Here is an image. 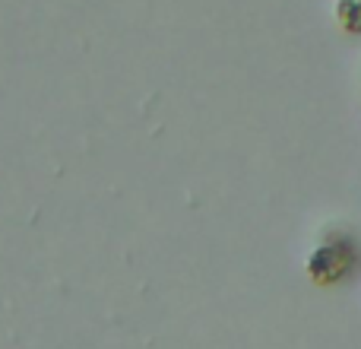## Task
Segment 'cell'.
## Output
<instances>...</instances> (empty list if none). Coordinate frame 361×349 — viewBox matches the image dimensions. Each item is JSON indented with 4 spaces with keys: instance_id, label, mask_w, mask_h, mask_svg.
I'll use <instances>...</instances> for the list:
<instances>
[{
    "instance_id": "cell-1",
    "label": "cell",
    "mask_w": 361,
    "mask_h": 349,
    "mask_svg": "<svg viewBox=\"0 0 361 349\" xmlns=\"http://www.w3.org/2000/svg\"><path fill=\"white\" fill-rule=\"evenodd\" d=\"M355 270V251L349 242H324L307 257V276L317 286H336Z\"/></svg>"
},
{
    "instance_id": "cell-2",
    "label": "cell",
    "mask_w": 361,
    "mask_h": 349,
    "mask_svg": "<svg viewBox=\"0 0 361 349\" xmlns=\"http://www.w3.org/2000/svg\"><path fill=\"white\" fill-rule=\"evenodd\" d=\"M336 23L349 35H361V0H336Z\"/></svg>"
}]
</instances>
